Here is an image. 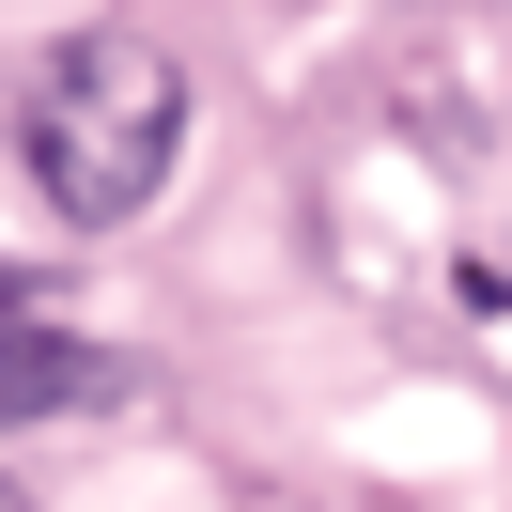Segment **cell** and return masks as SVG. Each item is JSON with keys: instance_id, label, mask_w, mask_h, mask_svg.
<instances>
[{"instance_id": "2", "label": "cell", "mask_w": 512, "mask_h": 512, "mask_svg": "<svg viewBox=\"0 0 512 512\" xmlns=\"http://www.w3.org/2000/svg\"><path fill=\"white\" fill-rule=\"evenodd\" d=\"M109 357L94 342H63V326H32V311H0V419H78V404H109Z\"/></svg>"}, {"instance_id": "3", "label": "cell", "mask_w": 512, "mask_h": 512, "mask_svg": "<svg viewBox=\"0 0 512 512\" xmlns=\"http://www.w3.org/2000/svg\"><path fill=\"white\" fill-rule=\"evenodd\" d=\"M0 311H32V280H16V264H0Z\"/></svg>"}, {"instance_id": "1", "label": "cell", "mask_w": 512, "mask_h": 512, "mask_svg": "<svg viewBox=\"0 0 512 512\" xmlns=\"http://www.w3.org/2000/svg\"><path fill=\"white\" fill-rule=\"evenodd\" d=\"M16 156H32V187L78 233H125L171 187V156H187V63L156 32H63V63L16 109Z\"/></svg>"}, {"instance_id": "4", "label": "cell", "mask_w": 512, "mask_h": 512, "mask_svg": "<svg viewBox=\"0 0 512 512\" xmlns=\"http://www.w3.org/2000/svg\"><path fill=\"white\" fill-rule=\"evenodd\" d=\"M0 512H16V497H0Z\"/></svg>"}]
</instances>
